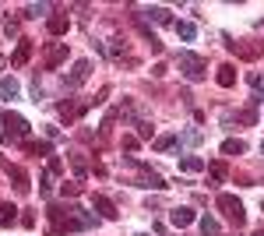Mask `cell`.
Wrapping results in <instances>:
<instances>
[{"instance_id":"6da1fadb","label":"cell","mask_w":264,"mask_h":236,"mask_svg":"<svg viewBox=\"0 0 264 236\" xmlns=\"http://www.w3.org/2000/svg\"><path fill=\"white\" fill-rule=\"evenodd\" d=\"M225 46H229L240 60H257L264 53V43L261 39H233V35H225Z\"/></svg>"},{"instance_id":"7a4b0ae2","label":"cell","mask_w":264,"mask_h":236,"mask_svg":"<svg viewBox=\"0 0 264 236\" xmlns=\"http://www.w3.org/2000/svg\"><path fill=\"white\" fill-rule=\"evenodd\" d=\"M218 208H222V215L229 219L233 226H243L247 222V212H243V201L240 198H233V194H218V201H215Z\"/></svg>"},{"instance_id":"3957f363","label":"cell","mask_w":264,"mask_h":236,"mask_svg":"<svg viewBox=\"0 0 264 236\" xmlns=\"http://www.w3.org/2000/svg\"><path fill=\"white\" fill-rule=\"evenodd\" d=\"M176 64H180L183 78H191V81H201L204 71H208V64H204L198 53H180V57H176Z\"/></svg>"},{"instance_id":"277c9868","label":"cell","mask_w":264,"mask_h":236,"mask_svg":"<svg viewBox=\"0 0 264 236\" xmlns=\"http://www.w3.org/2000/svg\"><path fill=\"white\" fill-rule=\"evenodd\" d=\"M4 124H7V134H4V145H11V138H25L28 134V120L21 113H4Z\"/></svg>"},{"instance_id":"5b68a950","label":"cell","mask_w":264,"mask_h":236,"mask_svg":"<svg viewBox=\"0 0 264 236\" xmlns=\"http://www.w3.org/2000/svg\"><path fill=\"white\" fill-rule=\"evenodd\" d=\"M88 74H92V64H88V60H78V64L70 67V74L64 78V85H67V88H78V85L88 81Z\"/></svg>"},{"instance_id":"8992f818","label":"cell","mask_w":264,"mask_h":236,"mask_svg":"<svg viewBox=\"0 0 264 236\" xmlns=\"http://www.w3.org/2000/svg\"><path fill=\"white\" fill-rule=\"evenodd\" d=\"M64 60H67V43H53V46L46 50V60H43V64H46V71H57Z\"/></svg>"},{"instance_id":"52a82bcc","label":"cell","mask_w":264,"mask_h":236,"mask_svg":"<svg viewBox=\"0 0 264 236\" xmlns=\"http://www.w3.org/2000/svg\"><path fill=\"white\" fill-rule=\"evenodd\" d=\"M4 169H7V176L14 180V190L25 194V190H28V173H25L21 166H11V162H4Z\"/></svg>"},{"instance_id":"ba28073f","label":"cell","mask_w":264,"mask_h":236,"mask_svg":"<svg viewBox=\"0 0 264 236\" xmlns=\"http://www.w3.org/2000/svg\"><path fill=\"white\" fill-rule=\"evenodd\" d=\"M194 219H198V215H194V208H173V212H169V222H173L176 229H183V226H191Z\"/></svg>"},{"instance_id":"9c48e42d","label":"cell","mask_w":264,"mask_h":236,"mask_svg":"<svg viewBox=\"0 0 264 236\" xmlns=\"http://www.w3.org/2000/svg\"><path fill=\"white\" fill-rule=\"evenodd\" d=\"M28 57H32V39H21L18 50H14V57H11V67H25Z\"/></svg>"},{"instance_id":"30bf717a","label":"cell","mask_w":264,"mask_h":236,"mask_svg":"<svg viewBox=\"0 0 264 236\" xmlns=\"http://www.w3.org/2000/svg\"><path fill=\"white\" fill-rule=\"evenodd\" d=\"M92 205H95V212H99L102 219H117V215H120L117 208H113V201H109V198H102V194H95V198H92Z\"/></svg>"},{"instance_id":"8fae6325","label":"cell","mask_w":264,"mask_h":236,"mask_svg":"<svg viewBox=\"0 0 264 236\" xmlns=\"http://www.w3.org/2000/svg\"><path fill=\"white\" fill-rule=\"evenodd\" d=\"M215 78H218V85H222V88H233V85H236V67H233V64H222Z\"/></svg>"},{"instance_id":"7c38bea8","label":"cell","mask_w":264,"mask_h":236,"mask_svg":"<svg viewBox=\"0 0 264 236\" xmlns=\"http://www.w3.org/2000/svg\"><path fill=\"white\" fill-rule=\"evenodd\" d=\"M134 166H137V169H141V187H155V190H162V187H166V183H162V176H159V173H152V169H144V166H141V162H134Z\"/></svg>"},{"instance_id":"4fadbf2b","label":"cell","mask_w":264,"mask_h":236,"mask_svg":"<svg viewBox=\"0 0 264 236\" xmlns=\"http://www.w3.org/2000/svg\"><path fill=\"white\" fill-rule=\"evenodd\" d=\"M0 95L11 102V99H18V95H21V85L14 81V78H0Z\"/></svg>"},{"instance_id":"5bb4252c","label":"cell","mask_w":264,"mask_h":236,"mask_svg":"<svg viewBox=\"0 0 264 236\" xmlns=\"http://www.w3.org/2000/svg\"><path fill=\"white\" fill-rule=\"evenodd\" d=\"M180 169H183V173H201V169H204V159H198V155H183Z\"/></svg>"},{"instance_id":"9a60e30c","label":"cell","mask_w":264,"mask_h":236,"mask_svg":"<svg viewBox=\"0 0 264 236\" xmlns=\"http://www.w3.org/2000/svg\"><path fill=\"white\" fill-rule=\"evenodd\" d=\"M176 35L187 39V43H194V39H198V25L194 21H176Z\"/></svg>"},{"instance_id":"2e32d148","label":"cell","mask_w":264,"mask_h":236,"mask_svg":"<svg viewBox=\"0 0 264 236\" xmlns=\"http://www.w3.org/2000/svg\"><path fill=\"white\" fill-rule=\"evenodd\" d=\"M50 35H64L67 28H70V21H67V14H57V18H50Z\"/></svg>"},{"instance_id":"e0dca14e","label":"cell","mask_w":264,"mask_h":236,"mask_svg":"<svg viewBox=\"0 0 264 236\" xmlns=\"http://www.w3.org/2000/svg\"><path fill=\"white\" fill-rule=\"evenodd\" d=\"M247 152V145L240 141V138H229V141H222V155H243Z\"/></svg>"},{"instance_id":"ac0fdd59","label":"cell","mask_w":264,"mask_h":236,"mask_svg":"<svg viewBox=\"0 0 264 236\" xmlns=\"http://www.w3.org/2000/svg\"><path fill=\"white\" fill-rule=\"evenodd\" d=\"M124 53H127V43H124L120 35H113V39H109V57H113V60H120Z\"/></svg>"},{"instance_id":"d6986e66","label":"cell","mask_w":264,"mask_h":236,"mask_svg":"<svg viewBox=\"0 0 264 236\" xmlns=\"http://www.w3.org/2000/svg\"><path fill=\"white\" fill-rule=\"evenodd\" d=\"M18 219V208L14 205H0V226H11Z\"/></svg>"},{"instance_id":"ffe728a7","label":"cell","mask_w":264,"mask_h":236,"mask_svg":"<svg viewBox=\"0 0 264 236\" xmlns=\"http://www.w3.org/2000/svg\"><path fill=\"white\" fill-rule=\"evenodd\" d=\"M148 18L159 21V25H166L169 21V7H148Z\"/></svg>"},{"instance_id":"44dd1931","label":"cell","mask_w":264,"mask_h":236,"mask_svg":"<svg viewBox=\"0 0 264 236\" xmlns=\"http://www.w3.org/2000/svg\"><path fill=\"white\" fill-rule=\"evenodd\" d=\"M176 145V134H162V138H155V152H169Z\"/></svg>"},{"instance_id":"7402d4cb","label":"cell","mask_w":264,"mask_h":236,"mask_svg":"<svg viewBox=\"0 0 264 236\" xmlns=\"http://www.w3.org/2000/svg\"><path fill=\"white\" fill-rule=\"evenodd\" d=\"M201 233H204V236H218V222H215L211 215H204V219H201Z\"/></svg>"},{"instance_id":"603a6c76","label":"cell","mask_w":264,"mask_h":236,"mask_svg":"<svg viewBox=\"0 0 264 236\" xmlns=\"http://www.w3.org/2000/svg\"><path fill=\"white\" fill-rule=\"evenodd\" d=\"M25 148H28L32 155H50V145H46V141H25Z\"/></svg>"},{"instance_id":"cb8c5ba5","label":"cell","mask_w":264,"mask_h":236,"mask_svg":"<svg viewBox=\"0 0 264 236\" xmlns=\"http://www.w3.org/2000/svg\"><path fill=\"white\" fill-rule=\"evenodd\" d=\"M50 11V4H28L25 7V18H39V14H46Z\"/></svg>"},{"instance_id":"d4e9b609","label":"cell","mask_w":264,"mask_h":236,"mask_svg":"<svg viewBox=\"0 0 264 236\" xmlns=\"http://www.w3.org/2000/svg\"><path fill=\"white\" fill-rule=\"evenodd\" d=\"M250 85H254L257 95H264V78H261V74H250Z\"/></svg>"},{"instance_id":"484cf974","label":"cell","mask_w":264,"mask_h":236,"mask_svg":"<svg viewBox=\"0 0 264 236\" xmlns=\"http://www.w3.org/2000/svg\"><path fill=\"white\" fill-rule=\"evenodd\" d=\"M4 32H7V35H14V32H18V18H11V14H7V18H4Z\"/></svg>"},{"instance_id":"4316f807","label":"cell","mask_w":264,"mask_h":236,"mask_svg":"<svg viewBox=\"0 0 264 236\" xmlns=\"http://www.w3.org/2000/svg\"><path fill=\"white\" fill-rule=\"evenodd\" d=\"M67 194H70V198H74V194H81V183H64V198H67Z\"/></svg>"},{"instance_id":"83f0119b","label":"cell","mask_w":264,"mask_h":236,"mask_svg":"<svg viewBox=\"0 0 264 236\" xmlns=\"http://www.w3.org/2000/svg\"><path fill=\"white\" fill-rule=\"evenodd\" d=\"M137 134H141V138H152V124H144V120H137Z\"/></svg>"},{"instance_id":"f1b7e54d","label":"cell","mask_w":264,"mask_h":236,"mask_svg":"<svg viewBox=\"0 0 264 236\" xmlns=\"http://www.w3.org/2000/svg\"><path fill=\"white\" fill-rule=\"evenodd\" d=\"M211 176L222 180V176H225V166H222V162H211Z\"/></svg>"},{"instance_id":"f546056e","label":"cell","mask_w":264,"mask_h":236,"mask_svg":"<svg viewBox=\"0 0 264 236\" xmlns=\"http://www.w3.org/2000/svg\"><path fill=\"white\" fill-rule=\"evenodd\" d=\"M183 141H187V145H198V141H201V134H198V131H187V134H183Z\"/></svg>"},{"instance_id":"4dcf8cb0","label":"cell","mask_w":264,"mask_h":236,"mask_svg":"<svg viewBox=\"0 0 264 236\" xmlns=\"http://www.w3.org/2000/svg\"><path fill=\"white\" fill-rule=\"evenodd\" d=\"M60 169H64V162H60V159H50V176H53V173H60Z\"/></svg>"},{"instance_id":"1f68e13d","label":"cell","mask_w":264,"mask_h":236,"mask_svg":"<svg viewBox=\"0 0 264 236\" xmlns=\"http://www.w3.org/2000/svg\"><path fill=\"white\" fill-rule=\"evenodd\" d=\"M261 152H264V141H261Z\"/></svg>"},{"instance_id":"d6a6232c","label":"cell","mask_w":264,"mask_h":236,"mask_svg":"<svg viewBox=\"0 0 264 236\" xmlns=\"http://www.w3.org/2000/svg\"><path fill=\"white\" fill-rule=\"evenodd\" d=\"M137 236H148V233H137Z\"/></svg>"},{"instance_id":"836d02e7","label":"cell","mask_w":264,"mask_h":236,"mask_svg":"<svg viewBox=\"0 0 264 236\" xmlns=\"http://www.w3.org/2000/svg\"><path fill=\"white\" fill-rule=\"evenodd\" d=\"M254 236H264V233H254Z\"/></svg>"},{"instance_id":"e575fe53","label":"cell","mask_w":264,"mask_h":236,"mask_svg":"<svg viewBox=\"0 0 264 236\" xmlns=\"http://www.w3.org/2000/svg\"><path fill=\"white\" fill-rule=\"evenodd\" d=\"M261 25H264V21H261Z\"/></svg>"}]
</instances>
